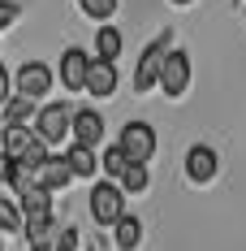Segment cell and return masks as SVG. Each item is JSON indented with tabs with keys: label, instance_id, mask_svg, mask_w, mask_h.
Masks as SVG:
<instances>
[{
	"label": "cell",
	"instance_id": "cell-1",
	"mask_svg": "<svg viewBox=\"0 0 246 251\" xmlns=\"http://www.w3.org/2000/svg\"><path fill=\"white\" fill-rule=\"evenodd\" d=\"M91 217H95V226H121L125 217H130V212H125V191L121 186H117V182H95V186H91Z\"/></svg>",
	"mask_w": 246,
	"mask_h": 251
},
{
	"label": "cell",
	"instance_id": "cell-2",
	"mask_svg": "<svg viewBox=\"0 0 246 251\" xmlns=\"http://www.w3.org/2000/svg\"><path fill=\"white\" fill-rule=\"evenodd\" d=\"M35 134H39L48 148L74 139V108H65V104H44L39 117H35Z\"/></svg>",
	"mask_w": 246,
	"mask_h": 251
},
{
	"label": "cell",
	"instance_id": "cell-3",
	"mask_svg": "<svg viewBox=\"0 0 246 251\" xmlns=\"http://www.w3.org/2000/svg\"><path fill=\"white\" fill-rule=\"evenodd\" d=\"M164 56H169V30H164L160 39H151V44H147L143 61H138V70H134V91H138V96H147L151 87H160V70H164Z\"/></svg>",
	"mask_w": 246,
	"mask_h": 251
},
{
	"label": "cell",
	"instance_id": "cell-4",
	"mask_svg": "<svg viewBox=\"0 0 246 251\" xmlns=\"http://www.w3.org/2000/svg\"><path fill=\"white\" fill-rule=\"evenodd\" d=\"M117 148L134 160V165H147L151 156H156V130L147 122H125L121 126V139H117Z\"/></svg>",
	"mask_w": 246,
	"mask_h": 251
},
{
	"label": "cell",
	"instance_id": "cell-5",
	"mask_svg": "<svg viewBox=\"0 0 246 251\" xmlns=\"http://www.w3.org/2000/svg\"><path fill=\"white\" fill-rule=\"evenodd\" d=\"M52 65H44V61H22V70H18V96H26V100H44L52 91Z\"/></svg>",
	"mask_w": 246,
	"mask_h": 251
},
{
	"label": "cell",
	"instance_id": "cell-6",
	"mask_svg": "<svg viewBox=\"0 0 246 251\" xmlns=\"http://www.w3.org/2000/svg\"><path fill=\"white\" fill-rule=\"evenodd\" d=\"M91 61L82 48H65L61 52V87L65 91H87V74H91Z\"/></svg>",
	"mask_w": 246,
	"mask_h": 251
},
{
	"label": "cell",
	"instance_id": "cell-7",
	"mask_svg": "<svg viewBox=\"0 0 246 251\" xmlns=\"http://www.w3.org/2000/svg\"><path fill=\"white\" fill-rule=\"evenodd\" d=\"M186 87H190V56L186 52H169L164 70H160V91L164 96H181Z\"/></svg>",
	"mask_w": 246,
	"mask_h": 251
},
{
	"label": "cell",
	"instance_id": "cell-8",
	"mask_svg": "<svg viewBox=\"0 0 246 251\" xmlns=\"http://www.w3.org/2000/svg\"><path fill=\"white\" fill-rule=\"evenodd\" d=\"M216 169H221V160H216V151L207 148V143H195V148L186 151V177L195 186H207L216 177Z\"/></svg>",
	"mask_w": 246,
	"mask_h": 251
},
{
	"label": "cell",
	"instance_id": "cell-9",
	"mask_svg": "<svg viewBox=\"0 0 246 251\" xmlns=\"http://www.w3.org/2000/svg\"><path fill=\"white\" fill-rule=\"evenodd\" d=\"M74 182V169L65 165V156H48L39 169H35V186H44L48 195H56V191H65Z\"/></svg>",
	"mask_w": 246,
	"mask_h": 251
},
{
	"label": "cell",
	"instance_id": "cell-10",
	"mask_svg": "<svg viewBox=\"0 0 246 251\" xmlns=\"http://www.w3.org/2000/svg\"><path fill=\"white\" fill-rule=\"evenodd\" d=\"M35 126H4V134H0V151H4V160H26V151L35 148Z\"/></svg>",
	"mask_w": 246,
	"mask_h": 251
},
{
	"label": "cell",
	"instance_id": "cell-11",
	"mask_svg": "<svg viewBox=\"0 0 246 251\" xmlns=\"http://www.w3.org/2000/svg\"><path fill=\"white\" fill-rule=\"evenodd\" d=\"M74 143H82V148H99L104 143V117L95 108H78L74 113Z\"/></svg>",
	"mask_w": 246,
	"mask_h": 251
},
{
	"label": "cell",
	"instance_id": "cell-12",
	"mask_svg": "<svg viewBox=\"0 0 246 251\" xmlns=\"http://www.w3.org/2000/svg\"><path fill=\"white\" fill-rule=\"evenodd\" d=\"M87 91L91 96H112L117 91V65L112 61H91V74H87Z\"/></svg>",
	"mask_w": 246,
	"mask_h": 251
},
{
	"label": "cell",
	"instance_id": "cell-13",
	"mask_svg": "<svg viewBox=\"0 0 246 251\" xmlns=\"http://www.w3.org/2000/svg\"><path fill=\"white\" fill-rule=\"evenodd\" d=\"M65 156V165L74 169V177H95L99 160H95V148H82V143H69V148L61 151Z\"/></svg>",
	"mask_w": 246,
	"mask_h": 251
},
{
	"label": "cell",
	"instance_id": "cell-14",
	"mask_svg": "<svg viewBox=\"0 0 246 251\" xmlns=\"http://www.w3.org/2000/svg\"><path fill=\"white\" fill-rule=\"evenodd\" d=\"M121 30L117 26H99V35H95V61H117L121 56Z\"/></svg>",
	"mask_w": 246,
	"mask_h": 251
},
{
	"label": "cell",
	"instance_id": "cell-15",
	"mask_svg": "<svg viewBox=\"0 0 246 251\" xmlns=\"http://www.w3.org/2000/svg\"><path fill=\"white\" fill-rule=\"evenodd\" d=\"M35 117H39V108H35V100H26V96H13L9 108H4V126H35Z\"/></svg>",
	"mask_w": 246,
	"mask_h": 251
},
{
	"label": "cell",
	"instance_id": "cell-16",
	"mask_svg": "<svg viewBox=\"0 0 246 251\" xmlns=\"http://www.w3.org/2000/svg\"><path fill=\"white\" fill-rule=\"evenodd\" d=\"M130 165H134V160H130V156H125L117 143H112V148H104V156H99V169L108 174V182H121Z\"/></svg>",
	"mask_w": 246,
	"mask_h": 251
},
{
	"label": "cell",
	"instance_id": "cell-17",
	"mask_svg": "<svg viewBox=\"0 0 246 251\" xmlns=\"http://www.w3.org/2000/svg\"><path fill=\"white\" fill-rule=\"evenodd\" d=\"M143 247V221L138 217H125L117 226V251H138Z\"/></svg>",
	"mask_w": 246,
	"mask_h": 251
},
{
	"label": "cell",
	"instance_id": "cell-18",
	"mask_svg": "<svg viewBox=\"0 0 246 251\" xmlns=\"http://www.w3.org/2000/svg\"><path fill=\"white\" fill-rule=\"evenodd\" d=\"M147 182H151V177H147V165H130L117 186H121L125 195H143V191H147Z\"/></svg>",
	"mask_w": 246,
	"mask_h": 251
},
{
	"label": "cell",
	"instance_id": "cell-19",
	"mask_svg": "<svg viewBox=\"0 0 246 251\" xmlns=\"http://www.w3.org/2000/svg\"><path fill=\"white\" fill-rule=\"evenodd\" d=\"M18 229H26L22 208H18L13 200H0V234H18Z\"/></svg>",
	"mask_w": 246,
	"mask_h": 251
},
{
	"label": "cell",
	"instance_id": "cell-20",
	"mask_svg": "<svg viewBox=\"0 0 246 251\" xmlns=\"http://www.w3.org/2000/svg\"><path fill=\"white\" fill-rule=\"evenodd\" d=\"M82 4V13L87 18H95V22H104V18H112L117 13V0H78Z\"/></svg>",
	"mask_w": 246,
	"mask_h": 251
},
{
	"label": "cell",
	"instance_id": "cell-21",
	"mask_svg": "<svg viewBox=\"0 0 246 251\" xmlns=\"http://www.w3.org/2000/svg\"><path fill=\"white\" fill-rule=\"evenodd\" d=\"M56 251H78V229L74 226H65L56 234Z\"/></svg>",
	"mask_w": 246,
	"mask_h": 251
},
{
	"label": "cell",
	"instance_id": "cell-22",
	"mask_svg": "<svg viewBox=\"0 0 246 251\" xmlns=\"http://www.w3.org/2000/svg\"><path fill=\"white\" fill-rule=\"evenodd\" d=\"M18 18H22V9H18L13 0H0V30H4V26H13Z\"/></svg>",
	"mask_w": 246,
	"mask_h": 251
},
{
	"label": "cell",
	"instance_id": "cell-23",
	"mask_svg": "<svg viewBox=\"0 0 246 251\" xmlns=\"http://www.w3.org/2000/svg\"><path fill=\"white\" fill-rule=\"evenodd\" d=\"M9 82H13V78H9V70L0 65V113H4V108H9V100H13V96H9Z\"/></svg>",
	"mask_w": 246,
	"mask_h": 251
},
{
	"label": "cell",
	"instance_id": "cell-24",
	"mask_svg": "<svg viewBox=\"0 0 246 251\" xmlns=\"http://www.w3.org/2000/svg\"><path fill=\"white\" fill-rule=\"evenodd\" d=\"M0 182H4V151H0Z\"/></svg>",
	"mask_w": 246,
	"mask_h": 251
},
{
	"label": "cell",
	"instance_id": "cell-25",
	"mask_svg": "<svg viewBox=\"0 0 246 251\" xmlns=\"http://www.w3.org/2000/svg\"><path fill=\"white\" fill-rule=\"evenodd\" d=\"M173 4H190V0H173Z\"/></svg>",
	"mask_w": 246,
	"mask_h": 251
},
{
	"label": "cell",
	"instance_id": "cell-26",
	"mask_svg": "<svg viewBox=\"0 0 246 251\" xmlns=\"http://www.w3.org/2000/svg\"><path fill=\"white\" fill-rule=\"evenodd\" d=\"M0 251H4V243H0Z\"/></svg>",
	"mask_w": 246,
	"mask_h": 251
}]
</instances>
